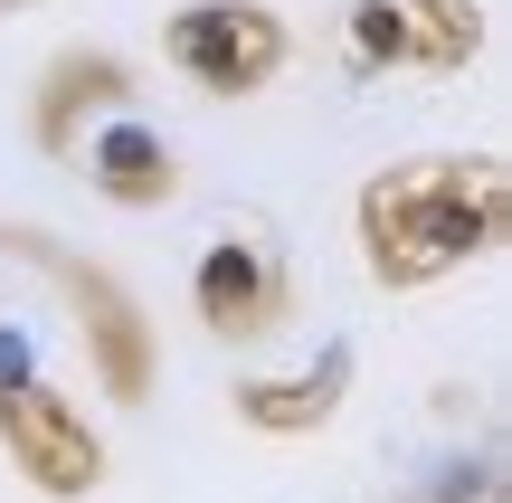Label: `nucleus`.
I'll return each instance as SVG.
<instances>
[{
	"label": "nucleus",
	"instance_id": "7ed1b4c3",
	"mask_svg": "<svg viewBox=\"0 0 512 503\" xmlns=\"http://www.w3.org/2000/svg\"><path fill=\"white\" fill-rule=\"evenodd\" d=\"M351 38H361V57H389V67H456V57H475L484 19L475 0H361Z\"/></svg>",
	"mask_w": 512,
	"mask_h": 503
},
{
	"label": "nucleus",
	"instance_id": "20e7f679",
	"mask_svg": "<svg viewBox=\"0 0 512 503\" xmlns=\"http://www.w3.org/2000/svg\"><path fill=\"white\" fill-rule=\"evenodd\" d=\"M0 437H10V456H19L48 494H86L95 466H105L95 437H86V418H76L57 390H0Z\"/></svg>",
	"mask_w": 512,
	"mask_h": 503
},
{
	"label": "nucleus",
	"instance_id": "0eeeda50",
	"mask_svg": "<svg viewBox=\"0 0 512 503\" xmlns=\"http://www.w3.org/2000/svg\"><path fill=\"white\" fill-rule=\"evenodd\" d=\"M332 380H294V390H247V418L256 428H304V418H323Z\"/></svg>",
	"mask_w": 512,
	"mask_h": 503
},
{
	"label": "nucleus",
	"instance_id": "39448f33",
	"mask_svg": "<svg viewBox=\"0 0 512 503\" xmlns=\"http://www.w3.org/2000/svg\"><path fill=\"white\" fill-rule=\"evenodd\" d=\"M200 314L219 323V333H266V323L285 314V276L266 266V247H219V257L200 266Z\"/></svg>",
	"mask_w": 512,
	"mask_h": 503
},
{
	"label": "nucleus",
	"instance_id": "423d86ee",
	"mask_svg": "<svg viewBox=\"0 0 512 503\" xmlns=\"http://www.w3.org/2000/svg\"><path fill=\"white\" fill-rule=\"evenodd\" d=\"M67 285H76V304L95 314V352H105V380L133 399V390H143V323H133V304L114 295L105 276H67Z\"/></svg>",
	"mask_w": 512,
	"mask_h": 503
},
{
	"label": "nucleus",
	"instance_id": "f257e3e1",
	"mask_svg": "<svg viewBox=\"0 0 512 503\" xmlns=\"http://www.w3.org/2000/svg\"><path fill=\"white\" fill-rule=\"evenodd\" d=\"M361 228H370L380 276H389V285H418V276H437V266L475 257V247L503 228V171H494V162L389 171V181L361 200Z\"/></svg>",
	"mask_w": 512,
	"mask_h": 503
},
{
	"label": "nucleus",
	"instance_id": "6e6552de",
	"mask_svg": "<svg viewBox=\"0 0 512 503\" xmlns=\"http://www.w3.org/2000/svg\"><path fill=\"white\" fill-rule=\"evenodd\" d=\"M114 190H124V200H152V190H162V171H152V143H143V133H124V143H114Z\"/></svg>",
	"mask_w": 512,
	"mask_h": 503
},
{
	"label": "nucleus",
	"instance_id": "f03ea898",
	"mask_svg": "<svg viewBox=\"0 0 512 503\" xmlns=\"http://www.w3.org/2000/svg\"><path fill=\"white\" fill-rule=\"evenodd\" d=\"M171 57H181L190 76H200L209 95H247L275 76V57H285V38H275L266 10H238V0H219V10H190L181 29H171Z\"/></svg>",
	"mask_w": 512,
	"mask_h": 503
}]
</instances>
